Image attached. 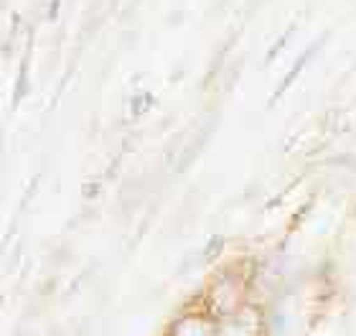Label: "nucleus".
<instances>
[{"label":"nucleus","instance_id":"f257e3e1","mask_svg":"<svg viewBox=\"0 0 356 336\" xmlns=\"http://www.w3.org/2000/svg\"><path fill=\"white\" fill-rule=\"evenodd\" d=\"M247 285L245 278L237 273H224L211 283L209 293L204 296V308L214 319H224V316L234 314L247 303Z\"/></svg>","mask_w":356,"mask_h":336},{"label":"nucleus","instance_id":"f03ea898","mask_svg":"<svg viewBox=\"0 0 356 336\" xmlns=\"http://www.w3.org/2000/svg\"><path fill=\"white\" fill-rule=\"evenodd\" d=\"M267 334V316L257 303L247 301L245 306L234 314L219 319L216 336H265Z\"/></svg>","mask_w":356,"mask_h":336},{"label":"nucleus","instance_id":"7ed1b4c3","mask_svg":"<svg viewBox=\"0 0 356 336\" xmlns=\"http://www.w3.org/2000/svg\"><path fill=\"white\" fill-rule=\"evenodd\" d=\"M216 331H219V319H214L207 308H201L178 316L165 336H216Z\"/></svg>","mask_w":356,"mask_h":336}]
</instances>
